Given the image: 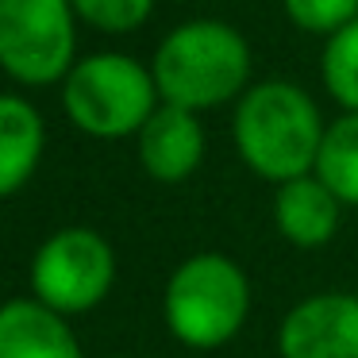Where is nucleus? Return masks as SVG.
Returning <instances> with one entry per match:
<instances>
[{
  "label": "nucleus",
  "instance_id": "f257e3e1",
  "mask_svg": "<svg viewBox=\"0 0 358 358\" xmlns=\"http://www.w3.org/2000/svg\"><path fill=\"white\" fill-rule=\"evenodd\" d=\"M235 147L250 173L285 185L293 178L316 173V158L324 147V120L320 108L293 81H258L235 104Z\"/></svg>",
  "mask_w": 358,
  "mask_h": 358
},
{
  "label": "nucleus",
  "instance_id": "f03ea898",
  "mask_svg": "<svg viewBox=\"0 0 358 358\" xmlns=\"http://www.w3.org/2000/svg\"><path fill=\"white\" fill-rule=\"evenodd\" d=\"M150 73L162 104L189 112L220 108L247 89L250 47L235 27L220 20H189L158 43Z\"/></svg>",
  "mask_w": 358,
  "mask_h": 358
},
{
  "label": "nucleus",
  "instance_id": "7ed1b4c3",
  "mask_svg": "<svg viewBox=\"0 0 358 358\" xmlns=\"http://www.w3.org/2000/svg\"><path fill=\"white\" fill-rule=\"evenodd\" d=\"M162 316L178 343L193 350H216L247 324L250 281L227 255H189L166 281Z\"/></svg>",
  "mask_w": 358,
  "mask_h": 358
},
{
  "label": "nucleus",
  "instance_id": "20e7f679",
  "mask_svg": "<svg viewBox=\"0 0 358 358\" xmlns=\"http://www.w3.org/2000/svg\"><path fill=\"white\" fill-rule=\"evenodd\" d=\"M155 73L127 55H89L62 81V108L78 131L93 139H127L158 108Z\"/></svg>",
  "mask_w": 358,
  "mask_h": 358
},
{
  "label": "nucleus",
  "instance_id": "39448f33",
  "mask_svg": "<svg viewBox=\"0 0 358 358\" xmlns=\"http://www.w3.org/2000/svg\"><path fill=\"white\" fill-rule=\"evenodd\" d=\"M31 296L55 308L58 316H81L93 312L104 296L112 293L116 281V255L112 243L93 227H62L50 239L39 243L31 255Z\"/></svg>",
  "mask_w": 358,
  "mask_h": 358
},
{
  "label": "nucleus",
  "instance_id": "423d86ee",
  "mask_svg": "<svg viewBox=\"0 0 358 358\" xmlns=\"http://www.w3.org/2000/svg\"><path fill=\"white\" fill-rule=\"evenodd\" d=\"M70 0H0V70L20 85H55L73 70Z\"/></svg>",
  "mask_w": 358,
  "mask_h": 358
},
{
  "label": "nucleus",
  "instance_id": "0eeeda50",
  "mask_svg": "<svg viewBox=\"0 0 358 358\" xmlns=\"http://www.w3.org/2000/svg\"><path fill=\"white\" fill-rule=\"evenodd\" d=\"M281 358H358V293H316L278 327Z\"/></svg>",
  "mask_w": 358,
  "mask_h": 358
},
{
  "label": "nucleus",
  "instance_id": "6e6552de",
  "mask_svg": "<svg viewBox=\"0 0 358 358\" xmlns=\"http://www.w3.org/2000/svg\"><path fill=\"white\" fill-rule=\"evenodd\" d=\"M135 147L150 178L162 185H178L193 178L196 166L204 162V127L196 112L178 108V104H158L155 116L135 135Z\"/></svg>",
  "mask_w": 358,
  "mask_h": 358
},
{
  "label": "nucleus",
  "instance_id": "1a4fd4ad",
  "mask_svg": "<svg viewBox=\"0 0 358 358\" xmlns=\"http://www.w3.org/2000/svg\"><path fill=\"white\" fill-rule=\"evenodd\" d=\"M0 358H81L70 320L35 296L0 304Z\"/></svg>",
  "mask_w": 358,
  "mask_h": 358
},
{
  "label": "nucleus",
  "instance_id": "9d476101",
  "mask_svg": "<svg viewBox=\"0 0 358 358\" xmlns=\"http://www.w3.org/2000/svg\"><path fill=\"white\" fill-rule=\"evenodd\" d=\"M339 216H343V201L316 173L285 181L273 193V227H278L281 239L301 250L331 243V235L339 231Z\"/></svg>",
  "mask_w": 358,
  "mask_h": 358
},
{
  "label": "nucleus",
  "instance_id": "9b49d317",
  "mask_svg": "<svg viewBox=\"0 0 358 358\" xmlns=\"http://www.w3.org/2000/svg\"><path fill=\"white\" fill-rule=\"evenodd\" d=\"M47 147V124L39 108L16 93H0V201L31 181Z\"/></svg>",
  "mask_w": 358,
  "mask_h": 358
},
{
  "label": "nucleus",
  "instance_id": "f8f14e48",
  "mask_svg": "<svg viewBox=\"0 0 358 358\" xmlns=\"http://www.w3.org/2000/svg\"><path fill=\"white\" fill-rule=\"evenodd\" d=\"M316 178L343 204L358 208V112L339 116L324 131V147H320V158H316Z\"/></svg>",
  "mask_w": 358,
  "mask_h": 358
},
{
  "label": "nucleus",
  "instance_id": "ddd939ff",
  "mask_svg": "<svg viewBox=\"0 0 358 358\" xmlns=\"http://www.w3.org/2000/svg\"><path fill=\"white\" fill-rule=\"evenodd\" d=\"M320 73H324V85L335 96V104L358 112V20L327 39L324 55H320Z\"/></svg>",
  "mask_w": 358,
  "mask_h": 358
},
{
  "label": "nucleus",
  "instance_id": "4468645a",
  "mask_svg": "<svg viewBox=\"0 0 358 358\" xmlns=\"http://www.w3.org/2000/svg\"><path fill=\"white\" fill-rule=\"evenodd\" d=\"M70 4L78 12V20H85L96 31H108V35L135 31L155 12V0H70Z\"/></svg>",
  "mask_w": 358,
  "mask_h": 358
},
{
  "label": "nucleus",
  "instance_id": "2eb2a0df",
  "mask_svg": "<svg viewBox=\"0 0 358 358\" xmlns=\"http://www.w3.org/2000/svg\"><path fill=\"white\" fill-rule=\"evenodd\" d=\"M281 8L301 31L327 35V39L358 20V0H281Z\"/></svg>",
  "mask_w": 358,
  "mask_h": 358
}]
</instances>
